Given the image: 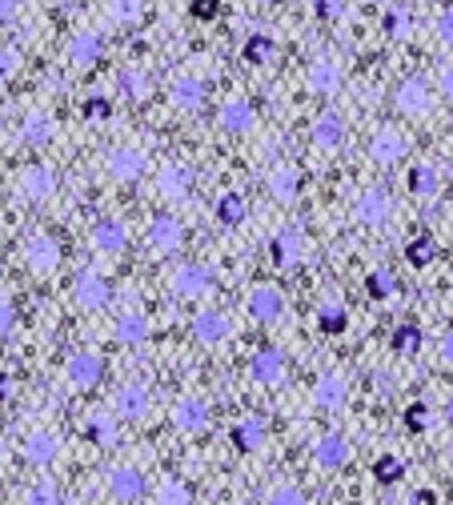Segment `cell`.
Instances as JSON below:
<instances>
[{"label":"cell","mask_w":453,"mask_h":505,"mask_svg":"<svg viewBox=\"0 0 453 505\" xmlns=\"http://www.w3.org/2000/svg\"><path fill=\"white\" fill-rule=\"evenodd\" d=\"M381 29H386V37H393V40L409 37V29H414V13H409L405 4H393V8H386V16H381Z\"/></svg>","instance_id":"obj_37"},{"label":"cell","mask_w":453,"mask_h":505,"mask_svg":"<svg viewBox=\"0 0 453 505\" xmlns=\"http://www.w3.org/2000/svg\"><path fill=\"white\" fill-rule=\"evenodd\" d=\"M409 505H438V493H433V490H417Z\"/></svg>","instance_id":"obj_58"},{"label":"cell","mask_w":453,"mask_h":505,"mask_svg":"<svg viewBox=\"0 0 453 505\" xmlns=\"http://www.w3.org/2000/svg\"><path fill=\"white\" fill-rule=\"evenodd\" d=\"M249 373H253V381L257 385H281L285 381V373H289L285 353H281V349H257L253 361H249Z\"/></svg>","instance_id":"obj_20"},{"label":"cell","mask_w":453,"mask_h":505,"mask_svg":"<svg viewBox=\"0 0 453 505\" xmlns=\"http://www.w3.org/2000/svg\"><path fill=\"white\" fill-rule=\"evenodd\" d=\"M65 373L73 385H81V389H92L100 378H105V357L100 353H73L65 361Z\"/></svg>","instance_id":"obj_21"},{"label":"cell","mask_w":453,"mask_h":505,"mask_svg":"<svg viewBox=\"0 0 453 505\" xmlns=\"http://www.w3.org/2000/svg\"><path fill=\"white\" fill-rule=\"evenodd\" d=\"M189 329L201 345H221V341H229V333H233V321H229L221 309H201L193 317Z\"/></svg>","instance_id":"obj_19"},{"label":"cell","mask_w":453,"mask_h":505,"mask_svg":"<svg viewBox=\"0 0 453 505\" xmlns=\"http://www.w3.org/2000/svg\"><path fill=\"white\" fill-rule=\"evenodd\" d=\"M16 8H21V0H0V24H13Z\"/></svg>","instance_id":"obj_56"},{"label":"cell","mask_w":453,"mask_h":505,"mask_svg":"<svg viewBox=\"0 0 453 505\" xmlns=\"http://www.w3.org/2000/svg\"><path fill=\"white\" fill-rule=\"evenodd\" d=\"M441 189V173L430 165V161H417L414 169H409V193L414 196H438Z\"/></svg>","instance_id":"obj_33"},{"label":"cell","mask_w":453,"mask_h":505,"mask_svg":"<svg viewBox=\"0 0 453 505\" xmlns=\"http://www.w3.org/2000/svg\"><path fill=\"white\" fill-rule=\"evenodd\" d=\"M89 245L97 253H105V257L125 253V249H129V225H125V221H117V217H100L97 225H92V233H89Z\"/></svg>","instance_id":"obj_15"},{"label":"cell","mask_w":453,"mask_h":505,"mask_svg":"<svg viewBox=\"0 0 453 505\" xmlns=\"http://www.w3.org/2000/svg\"><path fill=\"white\" fill-rule=\"evenodd\" d=\"M213 213H217V221L225 229H237V225H245V217H249V205H245L241 193H221L217 205H213Z\"/></svg>","instance_id":"obj_31"},{"label":"cell","mask_w":453,"mask_h":505,"mask_svg":"<svg viewBox=\"0 0 453 505\" xmlns=\"http://www.w3.org/2000/svg\"><path fill=\"white\" fill-rule=\"evenodd\" d=\"M438 353H441V361H446V365H453V329L446 333V337H441V345H438Z\"/></svg>","instance_id":"obj_57"},{"label":"cell","mask_w":453,"mask_h":505,"mask_svg":"<svg viewBox=\"0 0 453 505\" xmlns=\"http://www.w3.org/2000/svg\"><path fill=\"white\" fill-rule=\"evenodd\" d=\"M16 73H21V53L8 48V45H0V84H8Z\"/></svg>","instance_id":"obj_49"},{"label":"cell","mask_w":453,"mask_h":505,"mask_svg":"<svg viewBox=\"0 0 453 505\" xmlns=\"http://www.w3.org/2000/svg\"><path fill=\"white\" fill-rule=\"evenodd\" d=\"M345 305H337V301H329V305H321V313H318V325H321V333H345Z\"/></svg>","instance_id":"obj_42"},{"label":"cell","mask_w":453,"mask_h":505,"mask_svg":"<svg viewBox=\"0 0 453 505\" xmlns=\"http://www.w3.org/2000/svg\"><path fill=\"white\" fill-rule=\"evenodd\" d=\"M24 505H61V490L57 485H32L29 493H24Z\"/></svg>","instance_id":"obj_46"},{"label":"cell","mask_w":453,"mask_h":505,"mask_svg":"<svg viewBox=\"0 0 453 505\" xmlns=\"http://www.w3.org/2000/svg\"><path fill=\"white\" fill-rule=\"evenodd\" d=\"M257 4H277V0H257Z\"/></svg>","instance_id":"obj_61"},{"label":"cell","mask_w":453,"mask_h":505,"mask_svg":"<svg viewBox=\"0 0 453 505\" xmlns=\"http://www.w3.org/2000/svg\"><path fill=\"white\" fill-rule=\"evenodd\" d=\"M313 461H318L321 469H341L349 461V441L341 438V433H325L313 445Z\"/></svg>","instance_id":"obj_28"},{"label":"cell","mask_w":453,"mask_h":505,"mask_svg":"<svg viewBox=\"0 0 453 505\" xmlns=\"http://www.w3.org/2000/svg\"><path fill=\"white\" fill-rule=\"evenodd\" d=\"M405 152H409V141H405V133H401V128H393V125L373 128V136H370V161L378 169L401 165V161H405Z\"/></svg>","instance_id":"obj_5"},{"label":"cell","mask_w":453,"mask_h":505,"mask_svg":"<svg viewBox=\"0 0 453 505\" xmlns=\"http://www.w3.org/2000/svg\"><path fill=\"white\" fill-rule=\"evenodd\" d=\"M341 84H345V76H341V68L333 61H325V57H318V61H309V68H305V89L313 92V97H337Z\"/></svg>","instance_id":"obj_17"},{"label":"cell","mask_w":453,"mask_h":505,"mask_svg":"<svg viewBox=\"0 0 453 505\" xmlns=\"http://www.w3.org/2000/svg\"><path fill=\"white\" fill-rule=\"evenodd\" d=\"M196 185V173L189 165H181V161H169V165H161L157 173V193L161 201H185V196L193 193Z\"/></svg>","instance_id":"obj_13"},{"label":"cell","mask_w":453,"mask_h":505,"mask_svg":"<svg viewBox=\"0 0 453 505\" xmlns=\"http://www.w3.org/2000/svg\"><path fill=\"white\" fill-rule=\"evenodd\" d=\"M438 89H441V97L453 100V61H446L438 68Z\"/></svg>","instance_id":"obj_54"},{"label":"cell","mask_w":453,"mask_h":505,"mask_svg":"<svg viewBox=\"0 0 453 505\" xmlns=\"http://www.w3.org/2000/svg\"><path fill=\"white\" fill-rule=\"evenodd\" d=\"M373 477H378V482H386V485H393V482H401V477H405V461L401 457H378L373 461Z\"/></svg>","instance_id":"obj_44"},{"label":"cell","mask_w":453,"mask_h":505,"mask_svg":"<svg viewBox=\"0 0 453 505\" xmlns=\"http://www.w3.org/2000/svg\"><path fill=\"white\" fill-rule=\"evenodd\" d=\"M269 257H273V265L277 269H297L301 265V257H305V237H301V229L297 225H281L277 233L269 237Z\"/></svg>","instance_id":"obj_9"},{"label":"cell","mask_w":453,"mask_h":505,"mask_svg":"<svg viewBox=\"0 0 453 505\" xmlns=\"http://www.w3.org/2000/svg\"><path fill=\"white\" fill-rule=\"evenodd\" d=\"M65 57L76 68H97L100 61H105V37H100L97 29L73 32V37H68V45H65Z\"/></svg>","instance_id":"obj_11"},{"label":"cell","mask_w":453,"mask_h":505,"mask_svg":"<svg viewBox=\"0 0 453 505\" xmlns=\"http://www.w3.org/2000/svg\"><path fill=\"white\" fill-rule=\"evenodd\" d=\"M157 505H193V490L185 482H165L161 485V493H157Z\"/></svg>","instance_id":"obj_45"},{"label":"cell","mask_w":453,"mask_h":505,"mask_svg":"<svg viewBox=\"0 0 453 505\" xmlns=\"http://www.w3.org/2000/svg\"><path fill=\"white\" fill-rule=\"evenodd\" d=\"M373 389H378L381 397H393V389H397V381H393L386 370H378V373H373Z\"/></svg>","instance_id":"obj_55"},{"label":"cell","mask_w":453,"mask_h":505,"mask_svg":"<svg viewBox=\"0 0 453 505\" xmlns=\"http://www.w3.org/2000/svg\"><path fill=\"white\" fill-rule=\"evenodd\" d=\"M245 309H249V317L257 325H269V321H277V317L285 313V293H281V285H273V281H261V285L249 289Z\"/></svg>","instance_id":"obj_8"},{"label":"cell","mask_w":453,"mask_h":505,"mask_svg":"<svg viewBox=\"0 0 453 505\" xmlns=\"http://www.w3.org/2000/svg\"><path fill=\"white\" fill-rule=\"evenodd\" d=\"M16 193H21L29 205L48 201V196L57 193V173L48 165H24L21 173H16Z\"/></svg>","instance_id":"obj_10"},{"label":"cell","mask_w":453,"mask_h":505,"mask_svg":"<svg viewBox=\"0 0 453 505\" xmlns=\"http://www.w3.org/2000/svg\"><path fill=\"white\" fill-rule=\"evenodd\" d=\"M16 325V305L8 301V297H0V337H8Z\"/></svg>","instance_id":"obj_53"},{"label":"cell","mask_w":453,"mask_h":505,"mask_svg":"<svg viewBox=\"0 0 453 505\" xmlns=\"http://www.w3.org/2000/svg\"><path fill=\"white\" fill-rule=\"evenodd\" d=\"M173 430H181V433L209 430V405L201 397H181L173 405Z\"/></svg>","instance_id":"obj_22"},{"label":"cell","mask_w":453,"mask_h":505,"mask_svg":"<svg viewBox=\"0 0 453 505\" xmlns=\"http://www.w3.org/2000/svg\"><path fill=\"white\" fill-rule=\"evenodd\" d=\"M57 136V121L53 113H45V109H29L21 121V141L32 144V149H40V144H48Z\"/></svg>","instance_id":"obj_25"},{"label":"cell","mask_w":453,"mask_h":505,"mask_svg":"<svg viewBox=\"0 0 453 505\" xmlns=\"http://www.w3.org/2000/svg\"><path fill=\"white\" fill-rule=\"evenodd\" d=\"M8 393H13V378H8V373H0V401H8Z\"/></svg>","instance_id":"obj_59"},{"label":"cell","mask_w":453,"mask_h":505,"mask_svg":"<svg viewBox=\"0 0 453 505\" xmlns=\"http://www.w3.org/2000/svg\"><path fill=\"white\" fill-rule=\"evenodd\" d=\"M217 128L221 133H233V136L253 133V128H257V109H253L249 100H241V97L225 100V105L217 109Z\"/></svg>","instance_id":"obj_16"},{"label":"cell","mask_w":453,"mask_h":505,"mask_svg":"<svg viewBox=\"0 0 453 505\" xmlns=\"http://www.w3.org/2000/svg\"><path fill=\"white\" fill-rule=\"evenodd\" d=\"M109 493H113V501H121V505L136 501L144 493V474L133 466H117L113 474H109Z\"/></svg>","instance_id":"obj_23"},{"label":"cell","mask_w":453,"mask_h":505,"mask_svg":"<svg viewBox=\"0 0 453 505\" xmlns=\"http://www.w3.org/2000/svg\"><path fill=\"white\" fill-rule=\"evenodd\" d=\"M84 438H89L92 445H113L117 441V422H113V417H105V414L89 417V425H84Z\"/></svg>","instance_id":"obj_41"},{"label":"cell","mask_w":453,"mask_h":505,"mask_svg":"<svg viewBox=\"0 0 453 505\" xmlns=\"http://www.w3.org/2000/svg\"><path fill=\"white\" fill-rule=\"evenodd\" d=\"M144 241H149V249L157 257H169L177 253L185 245V225L173 217V213H161V217L149 221V229H144Z\"/></svg>","instance_id":"obj_7"},{"label":"cell","mask_w":453,"mask_h":505,"mask_svg":"<svg viewBox=\"0 0 453 505\" xmlns=\"http://www.w3.org/2000/svg\"><path fill=\"white\" fill-rule=\"evenodd\" d=\"M81 117H84L89 125H105L109 117H113V100H109V97H84Z\"/></svg>","instance_id":"obj_43"},{"label":"cell","mask_w":453,"mask_h":505,"mask_svg":"<svg viewBox=\"0 0 453 505\" xmlns=\"http://www.w3.org/2000/svg\"><path fill=\"white\" fill-rule=\"evenodd\" d=\"M365 293H370L373 301H389V297L397 293V277H393L389 269H373L370 277H365Z\"/></svg>","instance_id":"obj_40"},{"label":"cell","mask_w":453,"mask_h":505,"mask_svg":"<svg viewBox=\"0 0 453 505\" xmlns=\"http://www.w3.org/2000/svg\"><path fill=\"white\" fill-rule=\"evenodd\" d=\"M24 265H29V273H37V277L57 273L61 269V241H57L53 233H29V241H24Z\"/></svg>","instance_id":"obj_6"},{"label":"cell","mask_w":453,"mask_h":505,"mask_svg":"<svg viewBox=\"0 0 453 505\" xmlns=\"http://www.w3.org/2000/svg\"><path fill=\"white\" fill-rule=\"evenodd\" d=\"M422 345H425L422 325H397V329H393V349H397V353L414 357V353H422Z\"/></svg>","instance_id":"obj_38"},{"label":"cell","mask_w":453,"mask_h":505,"mask_svg":"<svg viewBox=\"0 0 453 505\" xmlns=\"http://www.w3.org/2000/svg\"><path fill=\"white\" fill-rule=\"evenodd\" d=\"M229 438H233V445L241 453H257L265 445V422H257V417H245V422H237L233 430H229Z\"/></svg>","instance_id":"obj_32"},{"label":"cell","mask_w":453,"mask_h":505,"mask_svg":"<svg viewBox=\"0 0 453 505\" xmlns=\"http://www.w3.org/2000/svg\"><path fill=\"white\" fill-rule=\"evenodd\" d=\"M349 401V381L341 373H321L313 385V405L318 409H341Z\"/></svg>","instance_id":"obj_26"},{"label":"cell","mask_w":453,"mask_h":505,"mask_svg":"<svg viewBox=\"0 0 453 505\" xmlns=\"http://www.w3.org/2000/svg\"><path fill=\"white\" fill-rule=\"evenodd\" d=\"M433 32H438L441 45L453 48V4H446L438 16H433Z\"/></svg>","instance_id":"obj_48"},{"label":"cell","mask_w":453,"mask_h":505,"mask_svg":"<svg viewBox=\"0 0 453 505\" xmlns=\"http://www.w3.org/2000/svg\"><path fill=\"white\" fill-rule=\"evenodd\" d=\"M241 53H245V61L249 65H269L273 57H277V40H273L269 32H249Z\"/></svg>","instance_id":"obj_36"},{"label":"cell","mask_w":453,"mask_h":505,"mask_svg":"<svg viewBox=\"0 0 453 505\" xmlns=\"http://www.w3.org/2000/svg\"><path fill=\"white\" fill-rule=\"evenodd\" d=\"M73 297H76L81 309L97 313V309H105V305L113 301V285H109V277L100 269H81L73 277Z\"/></svg>","instance_id":"obj_4"},{"label":"cell","mask_w":453,"mask_h":505,"mask_svg":"<svg viewBox=\"0 0 453 505\" xmlns=\"http://www.w3.org/2000/svg\"><path fill=\"white\" fill-rule=\"evenodd\" d=\"M265 185H269V193L277 196L281 205H293L297 196H301V169H297L293 161H277V165L269 169V177H265Z\"/></svg>","instance_id":"obj_18"},{"label":"cell","mask_w":453,"mask_h":505,"mask_svg":"<svg viewBox=\"0 0 453 505\" xmlns=\"http://www.w3.org/2000/svg\"><path fill=\"white\" fill-rule=\"evenodd\" d=\"M189 13L196 21H217L221 16V0H189Z\"/></svg>","instance_id":"obj_51"},{"label":"cell","mask_w":453,"mask_h":505,"mask_svg":"<svg viewBox=\"0 0 453 505\" xmlns=\"http://www.w3.org/2000/svg\"><path fill=\"white\" fill-rule=\"evenodd\" d=\"M393 109H397L401 117H409V121H425V117L433 113V89L425 76H401L397 89H393Z\"/></svg>","instance_id":"obj_1"},{"label":"cell","mask_w":453,"mask_h":505,"mask_svg":"<svg viewBox=\"0 0 453 505\" xmlns=\"http://www.w3.org/2000/svg\"><path fill=\"white\" fill-rule=\"evenodd\" d=\"M433 257H438V241L433 237H414V241L405 245V261L414 265V269H425V265H433Z\"/></svg>","instance_id":"obj_39"},{"label":"cell","mask_w":453,"mask_h":505,"mask_svg":"<svg viewBox=\"0 0 453 505\" xmlns=\"http://www.w3.org/2000/svg\"><path fill=\"white\" fill-rule=\"evenodd\" d=\"M169 285H173V293L185 297V301H201V297L213 289V273L196 261H185L173 269V281H169Z\"/></svg>","instance_id":"obj_12"},{"label":"cell","mask_w":453,"mask_h":505,"mask_svg":"<svg viewBox=\"0 0 453 505\" xmlns=\"http://www.w3.org/2000/svg\"><path fill=\"white\" fill-rule=\"evenodd\" d=\"M105 173L113 177L117 185H136L149 173V157H144L141 144H113L105 157Z\"/></svg>","instance_id":"obj_2"},{"label":"cell","mask_w":453,"mask_h":505,"mask_svg":"<svg viewBox=\"0 0 453 505\" xmlns=\"http://www.w3.org/2000/svg\"><path fill=\"white\" fill-rule=\"evenodd\" d=\"M446 414H449V422H453V397H449V409H446Z\"/></svg>","instance_id":"obj_60"},{"label":"cell","mask_w":453,"mask_h":505,"mask_svg":"<svg viewBox=\"0 0 453 505\" xmlns=\"http://www.w3.org/2000/svg\"><path fill=\"white\" fill-rule=\"evenodd\" d=\"M313 16L325 24L341 21V16H345V0H313Z\"/></svg>","instance_id":"obj_47"},{"label":"cell","mask_w":453,"mask_h":505,"mask_svg":"<svg viewBox=\"0 0 453 505\" xmlns=\"http://www.w3.org/2000/svg\"><path fill=\"white\" fill-rule=\"evenodd\" d=\"M117 89L125 100H149L152 97V76L144 68H121L117 73Z\"/></svg>","instance_id":"obj_30"},{"label":"cell","mask_w":453,"mask_h":505,"mask_svg":"<svg viewBox=\"0 0 453 505\" xmlns=\"http://www.w3.org/2000/svg\"><path fill=\"white\" fill-rule=\"evenodd\" d=\"M149 317L144 313H125L121 321H117V329H113V337L121 341V345H141V341H149Z\"/></svg>","instance_id":"obj_34"},{"label":"cell","mask_w":453,"mask_h":505,"mask_svg":"<svg viewBox=\"0 0 453 505\" xmlns=\"http://www.w3.org/2000/svg\"><path fill=\"white\" fill-rule=\"evenodd\" d=\"M269 505H305V493L297 490V485H277V490L269 493Z\"/></svg>","instance_id":"obj_50"},{"label":"cell","mask_w":453,"mask_h":505,"mask_svg":"<svg viewBox=\"0 0 453 505\" xmlns=\"http://www.w3.org/2000/svg\"><path fill=\"white\" fill-rule=\"evenodd\" d=\"M169 105H173L177 113H201V109L209 105V84H205V76L177 73L173 81H169Z\"/></svg>","instance_id":"obj_3"},{"label":"cell","mask_w":453,"mask_h":505,"mask_svg":"<svg viewBox=\"0 0 453 505\" xmlns=\"http://www.w3.org/2000/svg\"><path fill=\"white\" fill-rule=\"evenodd\" d=\"M105 13L117 29H136L144 21V0H109Z\"/></svg>","instance_id":"obj_35"},{"label":"cell","mask_w":453,"mask_h":505,"mask_svg":"<svg viewBox=\"0 0 453 505\" xmlns=\"http://www.w3.org/2000/svg\"><path fill=\"white\" fill-rule=\"evenodd\" d=\"M21 449H24V461H32V466H53L61 445H57V438L48 430H32Z\"/></svg>","instance_id":"obj_29"},{"label":"cell","mask_w":453,"mask_h":505,"mask_svg":"<svg viewBox=\"0 0 453 505\" xmlns=\"http://www.w3.org/2000/svg\"><path fill=\"white\" fill-rule=\"evenodd\" d=\"M113 409L121 422H136V417L149 414V393H144L141 385H121L113 397Z\"/></svg>","instance_id":"obj_27"},{"label":"cell","mask_w":453,"mask_h":505,"mask_svg":"<svg viewBox=\"0 0 453 505\" xmlns=\"http://www.w3.org/2000/svg\"><path fill=\"white\" fill-rule=\"evenodd\" d=\"M401 422H405V430H425V422H430V409L422 405V401H417V405H409L405 409V417H401Z\"/></svg>","instance_id":"obj_52"},{"label":"cell","mask_w":453,"mask_h":505,"mask_svg":"<svg viewBox=\"0 0 453 505\" xmlns=\"http://www.w3.org/2000/svg\"><path fill=\"white\" fill-rule=\"evenodd\" d=\"M389 217H393V193L386 189V185L362 189V196H357V221L378 229V225H386Z\"/></svg>","instance_id":"obj_14"},{"label":"cell","mask_w":453,"mask_h":505,"mask_svg":"<svg viewBox=\"0 0 453 505\" xmlns=\"http://www.w3.org/2000/svg\"><path fill=\"white\" fill-rule=\"evenodd\" d=\"M309 136H313V144H318V149H325V152L341 149V144H345V121H341V113L325 109V113L318 117V121H313Z\"/></svg>","instance_id":"obj_24"}]
</instances>
